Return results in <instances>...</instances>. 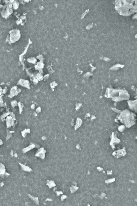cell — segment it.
<instances>
[{
  "label": "cell",
  "instance_id": "cell-1",
  "mask_svg": "<svg viewBox=\"0 0 137 206\" xmlns=\"http://www.w3.org/2000/svg\"><path fill=\"white\" fill-rule=\"evenodd\" d=\"M2 142L1 141V140H0V144L2 143Z\"/></svg>",
  "mask_w": 137,
  "mask_h": 206
}]
</instances>
